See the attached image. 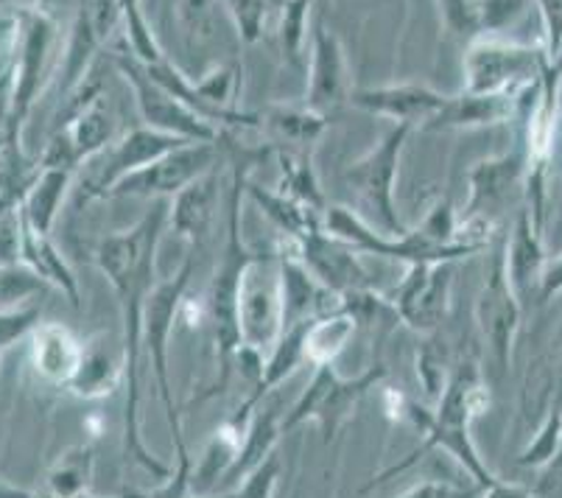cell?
<instances>
[{
    "label": "cell",
    "mask_w": 562,
    "mask_h": 498,
    "mask_svg": "<svg viewBox=\"0 0 562 498\" xmlns=\"http://www.w3.org/2000/svg\"><path fill=\"white\" fill-rule=\"evenodd\" d=\"M168 222V213L162 204H155L140 222L130 230L112 233L101 239L95 250V261L104 277L110 280L117 302H121V317H124V381H126V418H124V443L126 454L149 471L157 479H166L171 474L168 465H162L140 438V418H137V367H140L143 347V306L146 295L151 291L155 280V258L160 246L162 224Z\"/></svg>",
    "instance_id": "obj_1"
},
{
    "label": "cell",
    "mask_w": 562,
    "mask_h": 498,
    "mask_svg": "<svg viewBox=\"0 0 562 498\" xmlns=\"http://www.w3.org/2000/svg\"><path fill=\"white\" fill-rule=\"evenodd\" d=\"M490 407V392L482 384L479 367L470 362H462L448 378L446 389L439 395L434 418L428 423L426 449H446L453 460L473 476L484 496H526L524 487L504 485L487 471V465L479 456L476 443L470 438V423Z\"/></svg>",
    "instance_id": "obj_2"
},
{
    "label": "cell",
    "mask_w": 562,
    "mask_h": 498,
    "mask_svg": "<svg viewBox=\"0 0 562 498\" xmlns=\"http://www.w3.org/2000/svg\"><path fill=\"white\" fill-rule=\"evenodd\" d=\"M193 275V255H188L182 269L173 277L162 280V284L151 286L146 295V306H143V347L149 351L151 364H155L157 381H160L162 407L168 414V429L173 438V451H177V462L173 471L166 476V485L160 487V496H186L188 485H191V460H188L186 440H182V423L180 409L173 400L171 381H168V342H171V328L180 308L186 306L188 284Z\"/></svg>",
    "instance_id": "obj_3"
},
{
    "label": "cell",
    "mask_w": 562,
    "mask_h": 498,
    "mask_svg": "<svg viewBox=\"0 0 562 498\" xmlns=\"http://www.w3.org/2000/svg\"><path fill=\"white\" fill-rule=\"evenodd\" d=\"M247 161H238L233 166V185H229L227 202V244H224L222 264L207 295V317H211L213 342H216V387L213 392H222L229 381V373L235 367V351L241 347V333H238V314H235V300H238V280L252 258L241 241V199L247 191Z\"/></svg>",
    "instance_id": "obj_4"
},
{
    "label": "cell",
    "mask_w": 562,
    "mask_h": 498,
    "mask_svg": "<svg viewBox=\"0 0 562 498\" xmlns=\"http://www.w3.org/2000/svg\"><path fill=\"white\" fill-rule=\"evenodd\" d=\"M238 333L241 345L269 356L283 333V280L278 253H252L238 280Z\"/></svg>",
    "instance_id": "obj_5"
},
{
    "label": "cell",
    "mask_w": 562,
    "mask_h": 498,
    "mask_svg": "<svg viewBox=\"0 0 562 498\" xmlns=\"http://www.w3.org/2000/svg\"><path fill=\"white\" fill-rule=\"evenodd\" d=\"M408 132H412L408 123H395L370 152L361 154L359 161H352L345 168L350 191L364 202V208L378 222V230H386V235L406 233V224L401 222L395 208V182Z\"/></svg>",
    "instance_id": "obj_6"
},
{
    "label": "cell",
    "mask_w": 562,
    "mask_h": 498,
    "mask_svg": "<svg viewBox=\"0 0 562 498\" xmlns=\"http://www.w3.org/2000/svg\"><path fill=\"white\" fill-rule=\"evenodd\" d=\"M383 378V367H372L370 373L359 378H345L336 373L334 364H316L314 378L308 381V387L303 389L300 400L294 403L289 414L280 420L283 425V434L289 431L300 429L308 420H316L319 429L325 431V440H334L336 431L347 423L356 407H359V400L364 398L367 389L372 384Z\"/></svg>",
    "instance_id": "obj_7"
},
{
    "label": "cell",
    "mask_w": 562,
    "mask_h": 498,
    "mask_svg": "<svg viewBox=\"0 0 562 498\" xmlns=\"http://www.w3.org/2000/svg\"><path fill=\"white\" fill-rule=\"evenodd\" d=\"M18 29V59H14V85L7 115L9 143L14 148H20V130H23L34 101L45 90L50 43H54V23L40 12H23Z\"/></svg>",
    "instance_id": "obj_8"
},
{
    "label": "cell",
    "mask_w": 562,
    "mask_h": 498,
    "mask_svg": "<svg viewBox=\"0 0 562 498\" xmlns=\"http://www.w3.org/2000/svg\"><path fill=\"white\" fill-rule=\"evenodd\" d=\"M112 59H115V68L130 79L132 90H135L137 110H140V118L146 121V126L199 143L222 141V132H218L216 123L202 118L199 112H193L186 101H180L166 87L157 85L143 70V65H137L135 54H115Z\"/></svg>",
    "instance_id": "obj_9"
},
{
    "label": "cell",
    "mask_w": 562,
    "mask_h": 498,
    "mask_svg": "<svg viewBox=\"0 0 562 498\" xmlns=\"http://www.w3.org/2000/svg\"><path fill=\"white\" fill-rule=\"evenodd\" d=\"M216 163V143L191 141L180 148L160 154L157 161L146 163L143 168H135L124 179L112 185L110 197H137V199H160L173 197L182 191L188 182L211 171Z\"/></svg>",
    "instance_id": "obj_10"
},
{
    "label": "cell",
    "mask_w": 562,
    "mask_h": 498,
    "mask_svg": "<svg viewBox=\"0 0 562 498\" xmlns=\"http://www.w3.org/2000/svg\"><path fill=\"white\" fill-rule=\"evenodd\" d=\"M543 59L526 45L484 40L470 45L464 56V87L468 92H493L509 87H531L540 79Z\"/></svg>",
    "instance_id": "obj_11"
},
{
    "label": "cell",
    "mask_w": 562,
    "mask_h": 498,
    "mask_svg": "<svg viewBox=\"0 0 562 498\" xmlns=\"http://www.w3.org/2000/svg\"><path fill=\"white\" fill-rule=\"evenodd\" d=\"M453 261L408 264L406 277L397 286L395 311L414 333H434L446 320L451 306Z\"/></svg>",
    "instance_id": "obj_12"
},
{
    "label": "cell",
    "mask_w": 562,
    "mask_h": 498,
    "mask_svg": "<svg viewBox=\"0 0 562 498\" xmlns=\"http://www.w3.org/2000/svg\"><path fill=\"white\" fill-rule=\"evenodd\" d=\"M289 239V235H285ZM297 258L303 261L305 269L319 280L325 289L341 297V302L352 295L370 291L372 284L367 277L364 266H361L359 253L350 244L330 235L328 230H314V233L303 235V239H289Z\"/></svg>",
    "instance_id": "obj_13"
},
{
    "label": "cell",
    "mask_w": 562,
    "mask_h": 498,
    "mask_svg": "<svg viewBox=\"0 0 562 498\" xmlns=\"http://www.w3.org/2000/svg\"><path fill=\"white\" fill-rule=\"evenodd\" d=\"M191 143L188 137L180 135H168V132L151 130V126H137V130L126 132L115 146L106 154V163L101 166L99 177L93 182L85 185L81 191V202H90V199H104L110 197L112 185L117 179H124L126 174H132L135 168H143L146 163L157 161L160 154L171 152V148H180Z\"/></svg>",
    "instance_id": "obj_14"
},
{
    "label": "cell",
    "mask_w": 562,
    "mask_h": 498,
    "mask_svg": "<svg viewBox=\"0 0 562 498\" xmlns=\"http://www.w3.org/2000/svg\"><path fill=\"white\" fill-rule=\"evenodd\" d=\"M518 311L520 300L515 295L513 284H509L504 250H501V255L493 258L487 277H484V289L482 297H479L476 311L479 325H482L484 336H487L490 347L501 358V364H509V356H513V342L515 333H518Z\"/></svg>",
    "instance_id": "obj_15"
},
{
    "label": "cell",
    "mask_w": 562,
    "mask_h": 498,
    "mask_svg": "<svg viewBox=\"0 0 562 498\" xmlns=\"http://www.w3.org/2000/svg\"><path fill=\"white\" fill-rule=\"evenodd\" d=\"M350 101L359 110L370 112L378 118H390L395 123H426L448 104L446 92L434 90V87L417 85H386V87H367V90L350 92Z\"/></svg>",
    "instance_id": "obj_16"
},
{
    "label": "cell",
    "mask_w": 562,
    "mask_h": 498,
    "mask_svg": "<svg viewBox=\"0 0 562 498\" xmlns=\"http://www.w3.org/2000/svg\"><path fill=\"white\" fill-rule=\"evenodd\" d=\"M350 101V81H347V59L339 37L330 34L328 25L319 23L314 31L308 68V96L305 104L328 115L330 110Z\"/></svg>",
    "instance_id": "obj_17"
},
{
    "label": "cell",
    "mask_w": 562,
    "mask_h": 498,
    "mask_svg": "<svg viewBox=\"0 0 562 498\" xmlns=\"http://www.w3.org/2000/svg\"><path fill=\"white\" fill-rule=\"evenodd\" d=\"M526 87L493 92H464L448 96V104L428 121V130H448V126H493L515 118L520 110V96Z\"/></svg>",
    "instance_id": "obj_18"
},
{
    "label": "cell",
    "mask_w": 562,
    "mask_h": 498,
    "mask_svg": "<svg viewBox=\"0 0 562 498\" xmlns=\"http://www.w3.org/2000/svg\"><path fill=\"white\" fill-rule=\"evenodd\" d=\"M218 188H222V179H218L216 168H211L193 182H188L182 191L173 193V202L168 208V224L173 233L191 241L193 250L211 233L218 208Z\"/></svg>",
    "instance_id": "obj_19"
},
{
    "label": "cell",
    "mask_w": 562,
    "mask_h": 498,
    "mask_svg": "<svg viewBox=\"0 0 562 498\" xmlns=\"http://www.w3.org/2000/svg\"><path fill=\"white\" fill-rule=\"evenodd\" d=\"M524 166L526 157L520 161L515 154H504V157H495V161L479 163V166L470 171V202L468 208L459 213V219L493 224V213L504 204V199L513 193Z\"/></svg>",
    "instance_id": "obj_20"
},
{
    "label": "cell",
    "mask_w": 562,
    "mask_h": 498,
    "mask_svg": "<svg viewBox=\"0 0 562 498\" xmlns=\"http://www.w3.org/2000/svg\"><path fill=\"white\" fill-rule=\"evenodd\" d=\"M121 367H126L124 351L115 353L112 339L101 333V336L90 339V342L81 345L79 367H76L74 376L68 378L65 389H68L70 395H76V398L104 400L117 389Z\"/></svg>",
    "instance_id": "obj_21"
},
{
    "label": "cell",
    "mask_w": 562,
    "mask_h": 498,
    "mask_svg": "<svg viewBox=\"0 0 562 498\" xmlns=\"http://www.w3.org/2000/svg\"><path fill=\"white\" fill-rule=\"evenodd\" d=\"M504 264H507V277L513 284L518 300H526L540 289V275H543L546 255H543V235L531 219L529 208L518 213V222L513 228L507 250H504Z\"/></svg>",
    "instance_id": "obj_22"
},
{
    "label": "cell",
    "mask_w": 562,
    "mask_h": 498,
    "mask_svg": "<svg viewBox=\"0 0 562 498\" xmlns=\"http://www.w3.org/2000/svg\"><path fill=\"white\" fill-rule=\"evenodd\" d=\"M70 179H74V168L70 166L45 163L43 171L29 182L25 197L18 204V213L29 222V228L43 235L54 233L56 215H59L65 199H68Z\"/></svg>",
    "instance_id": "obj_23"
},
{
    "label": "cell",
    "mask_w": 562,
    "mask_h": 498,
    "mask_svg": "<svg viewBox=\"0 0 562 498\" xmlns=\"http://www.w3.org/2000/svg\"><path fill=\"white\" fill-rule=\"evenodd\" d=\"M280 420H283L280 407L252 409V414L247 420V429L241 434V443H238V451H235L233 462H229L227 471L222 474L224 485H238L255 465H260L266 456L274 454V445L283 438Z\"/></svg>",
    "instance_id": "obj_24"
},
{
    "label": "cell",
    "mask_w": 562,
    "mask_h": 498,
    "mask_svg": "<svg viewBox=\"0 0 562 498\" xmlns=\"http://www.w3.org/2000/svg\"><path fill=\"white\" fill-rule=\"evenodd\" d=\"M18 261L25 266H32L40 277H45L54 289H63L70 297L74 306H79V284H76V275L70 272L68 261L63 258V253L56 250L50 235L37 233V230L29 228L23 215L18 213Z\"/></svg>",
    "instance_id": "obj_25"
},
{
    "label": "cell",
    "mask_w": 562,
    "mask_h": 498,
    "mask_svg": "<svg viewBox=\"0 0 562 498\" xmlns=\"http://www.w3.org/2000/svg\"><path fill=\"white\" fill-rule=\"evenodd\" d=\"M29 342H32V362L37 367V373L43 378H48L50 384H59L65 387L68 378L74 376L76 367H79L81 358V342L68 331L65 325H34V331L29 333Z\"/></svg>",
    "instance_id": "obj_26"
},
{
    "label": "cell",
    "mask_w": 562,
    "mask_h": 498,
    "mask_svg": "<svg viewBox=\"0 0 562 498\" xmlns=\"http://www.w3.org/2000/svg\"><path fill=\"white\" fill-rule=\"evenodd\" d=\"M247 197L255 199L260 210H263L280 230H283L289 239H303V235L314 233V230H322V213L325 210H316L311 204L297 202V199L285 197L280 191H266L260 185L247 182Z\"/></svg>",
    "instance_id": "obj_27"
},
{
    "label": "cell",
    "mask_w": 562,
    "mask_h": 498,
    "mask_svg": "<svg viewBox=\"0 0 562 498\" xmlns=\"http://www.w3.org/2000/svg\"><path fill=\"white\" fill-rule=\"evenodd\" d=\"M101 40H104V34L95 29L90 12H87V9H81L79 20H76L74 37H70V45H68V56H65L63 68H59V76H56V81H54L56 92H59L63 99H70V96L79 90L81 79L87 76L90 59H93V54H95V48H99Z\"/></svg>",
    "instance_id": "obj_28"
},
{
    "label": "cell",
    "mask_w": 562,
    "mask_h": 498,
    "mask_svg": "<svg viewBox=\"0 0 562 498\" xmlns=\"http://www.w3.org/2000/svg\"><path fill=\"white\" fill-rule=\"evenodd\" d=\"M356 325H359V320L347 308H339L334 314H325L311 322L308 331H305V362L334 364L336 356L350 342Z\"/></svg>",
    "instance_id": "obj_29"
},
{
    "label": "cell",
    "mask_w": 562,
    "mask_h": 498,
    "mask_svg": "<svg viewBox=\"0 0 562 498\" xmlns=\"http://www.w3.org/2000/svg\"><path fill=\"white\" fill-rule=\"evenodd\" d=\"M90 485H93V449L90 445L68 451L48 474V487L54 496H81L85 490H90Z\"/></svg>",
    "instance_id": "obj_30"
},
{
    "label": "cell",
    "mask_w": 562,
    "mask_h": 498,
    "mask_svg": "<svg viewBox=\"0 0 562 498\" xmlns=\"http://www.w3.org/2000/svg\"><path fill=\"white\" fill-rule=\"evenodd\" d=\"M269 126L291 143H311L328 126V118L314 107H272Z\"/></svg>",
    "instance_id": "obj_31"
},
{
    "label": "cell",
    "mask_w": 562,
    "mask_h": 498,
    "mask_svg": "<svg viewBox=\"0 0 562 498\" xmlns=\"http://www.w3.org/2000/svg\"><path fill=\"white\" fill-rule=\"evenodd\" d=\"M50 289L45 277H40L32 266L12 261V264H0V308H14L29 302L32 297L43 295Z\"/></svg>",
    "instance_id": "obj_32"
},
{
    "label": "cell",
    "mask_w": 562,
    "mask_h": 498,
    "mask_svg": "<svg viewBox=\"0 0 562 498\" xmlns=\"http://www.w3.org/2000/svg\"><path fill=\"white\" fill-rule=\"evenodd\" d=\"M117 12L126 23V37H130V48L140 65H155L162 59V51L157 45L155 34H151L149 23L143 18L140 0H117Z\"/></svg>",
    "instance_id": "obj_33"
},
{
    "label": "cell",
    "mask_w": 562,
    "mask_h": 498,
    "mask_svg": "<svg viewBox=\"0 0 562 498\" xmlns=\"http://www.w3.org/2000/svg\"><path fill=\"white\" fill-rule=\"evenodd\" d=\"M280 166H283V179H280V193L297 199V202L311 204V208L322 210V191L316 185L314 171L308 163L291 161L289 154H280Z\"/></svg>",
    "instance_id": "obj_34"
},
{
    "label": "cell",
    "mask_w": 562,
    "mask_h": 498,
    "mask_svg": "<svg viewBox=\"0 0 562 498\" xmlns=\"http://www.w3.org/2000/svg\"><path fill=\"white\" fill-rule=\"evenodd\" d=\"M417 376H420L423 392L431 398V403H437L448 378H451V367H448L446 347L434 342V339L417 351Z\"/></svg>",
    "instance_id": "obj_35"
},
{
    "label": "cell",
    "mask_w": 562,
    "mask_h": 498,
    "mask_svg": "<svg viewBox=\"0 0 562 498\" xmlns=\"http://www.w3.org/2000/svg\"><path fill=\"white\" fill-rule=\"evenodd\" d=\"M562 443V414L560 409H551L549 418H546L543 429L538 431V438L531 440L529 449L518 456L520 468H543L551 465V460L557 456Z\"/></svg>",
    "instance_id": "obj_36"
},
{
    "label": "cell",
    "mask_w": 562,
    "mask_h": 498,
    "mask_svg": "<svg viewBox=\"0 0 562 498\" xmlns=\"http://www.w3.org/2000/svg\"><path fill=\"white\" fill-rule=\"evenodd\" d=\"M314 0H285L283 18H280V48L285 59H297L303 48L305 29H308V9Z\"/></svg>",
    "instance_id": "obj_37"
},
{
    "label": "cell",
    "mask_w": 562,
    "mask_h": 498,
    "mask_svg": "<svg viewBox=\"0 0 562 498\" xmlns=\"http://www.w3.org/2000/svg\"><path fill=\"white\" fill-rule=\"evenodd\" d=\"M235 31L244 43H258L263 34L266 14H269V0H224Z\"/></svg>",
    "instance_id": "obj_38"
},
{
    "label": "cell",
    "mask_w": 562,
    "mask_h": 498,
    "mask_svg": "<svg viewBox=\"0 0 562 498\" xmlns=\"http://www.w3.org/2000/svg\"><path fill=\"white\" fill-rule=\"evenodd\" d=\"M40 322V306L0 308V351L18 345Z\"/></svg>",
    "instance_id": "obj_39"
},
{
    "label": "cell",
    "mask_w": 562,
    "mask_h": 498,
    "mask_svg": "<svg viewBox=\"0 0 562 498\" xmlns=\"http://www.w3.org/2000/svg\"><path fill=\"white\" fill-rule=\"evenodd\" d=\"M280 460L278 454H269L260 465H255L241 482H238V496L244 498H269L278 493Z\"/></svg>",
    "instance_id": "obj_40"
},
{
    "label": "cell",
    "mask_w": 562,
    "mask_h": 498,
    "mask_svg": "<svg viewBox=\"0 0 562 498\" xmlns=\"http://www.w3.org/2000/svg\"><path fill=\"white\" fill-rule=\"evenodd\" d=\"M213 0H180V23L193 45L211 37Z\"/></svg>",
    "instance_id": "obj_41"
},
{
    "label": "cell",
    "mask_w": 562,
    "mask_h": 498,
    "mask_svg": "<svg viewBox=\"0 0 562 498\" xmlns=\"http://www.w3.org/2000/svg\"><path fill=\"white\" fill-rule=\"evenodd\" d=\"M403 496L408 498H453V496H464L462 487L451 485V482H420V485H412Z\"/></svg>",
    "instance_id": "obj_42"
},
{
    "label": "cell",
    "mask_w": 562,
    "mask_h": 498,
    "mask_svg": "<svg viewBox=\"0 0 562 498\" xmlns=\"http://www.w3.org/2000/svg\"><path fill=\"white\" fill-rule=\"evenodd\" d=\"M562 291V258L551 261V264L543 266V275H540V300H551L554 295Z\"/></svg>",
    "instance_id": "obj_43"
},
{
    "label": "cell",
    "mask_w": 562,
    "mask_h": 498,
    "mask_svg": "<svg viewBox=\"0 0 562 498\" xmlns=\"http://www.w3.org/2000/svg\"><path fill=\"white\" fill-rule=\"evenodd\" d=\"M7 496H29L25 490H20V487L9 485V482H0V498H7Z\"/></svg>",
    "instance_id": "obj_44"
},
{
    "label": "cell",
    "mask_w": 562,
    "mask_h": 498,
    "mask_svg": "<svg viewBox=\"0 0 562 498\" xmlns=\"http://www.w3.org/2000/svg\"><path fill=\"white\" fill-rule=\"evenodd\" d=\"M562 474V443H560V451H557V456L551 460V476H560Z\"/></svg>",
    "instance_id": "obj_45"
},
{
    "label": "cell",
    "mask_w": 562,
    "mask_h": 498,
    "mask_svg": "<svg viewBox=\"0 0 562 498\" xmlns=\"http://www.w3.org/2000/svg\"><path fill=\"white\" fill-rule=\"evenodd\" d=\"M0 264H3V261H0Z\"/></svg>",
    "instance_id": "obj_46"
}]
</instances>
